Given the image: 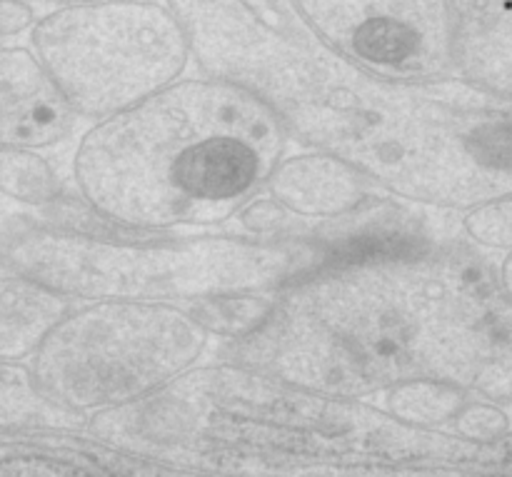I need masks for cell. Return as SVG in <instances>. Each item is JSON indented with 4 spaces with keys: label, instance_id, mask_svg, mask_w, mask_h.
Here are the masks:
<instances>
[{
    "label": "cell",
    "instance_id": "obj_1",
    "mask_svg": "<svg viewBox=\"0 0 512 477\" xmlns=\"http://www.w3.org/2000/svg\"><path fill=\"white\" fill-rule=\"evenodd\" d=\"M483 250L425 235L330 258L225 353L325 393L433 380L512 403V298Z\"/></svg>",
    "mask_w": 512,
    "mask_h": 477
},
{
    "label": "cell",
    "instance_id": "obj_2",
    "mask_svg": "<svg viewBox=\"0 0 512 477\" xmlns=\"http://www.w3.org/2000/svg\"><path fill=\"white\" fill-rule=\"evenodd\" d=\"M293 140L260 95L218 78L175 80L100 120L75 153V185L100 218L170 233L233 220Z\"/></svg>",
    "mask_w": 512,
    "mask_h": 477
},
{
    "label": "cell",
    "instance_id": "obj_3",
    "mask_svg": "<svg viewBox=\"0 0 512 477\" xmlns=\"http://www.w3.org/2000/svg\"><path fill=\"white\" fill-rule=\"evenodd\" d=\"M280 115L300 145L410 203L468 210L512 195V100L463 78L393 83L353 68Z\"/></svg>",
    "mask_w": 512,
    "mask_h": 477
},
{
    "label": "cell",
    "instance_id": "obj_4",
    "mask_svg": "<svg viewBox=\"0 0 512 477\" xmlns=\"http://www.w3.org/2000/svg\"><path fill=\"white\" fill-rule=\"evenodd\" d=\"M28 268L48 288L93 300L183 303L235 293H275L330 260L315 225L305 235H170L110 220L83 233L40 235Z\"/></svg>",
    "mask_w": 512,
    "mask_h": 477
},
{
    "label": "cell",
    "instance_id": "obj_5",
    "mask_svg": "<svg viewBox=\"0 0 512 477\" xmlns=\"http://www.w3.org/2000/svg\"><path fill=\"white\" fill-rule=\"evenodd\" d=\"M30 43L75 113L98 120L153 98L190 63L178 18L158 0L58 5Z\"/></svg>",
    "mask_w": 512,
    "mask_h": 477
},
{
    "label": "cell",
    "instance_id": "obj_6",
    "mask_svg": "<svg viewBox=\"0 0 512 477\" xmlns=\"http://www.w3.org/2000/svg\"><path fill=\"white\" fill-rule=\"evenodd\" d=\"M210 333L188 308L155 300H98L60 320L40 375L73 405H123L193 368Z\"/></svg>",
    "mask_w": 512,
    "mask_h": 477
},
{
    "label": "cell",
    "instance_id": "obj_7",
    "mask_svg": "<svg viewBox=\"0 0 512 477\" xmlns=\"http://www.w3.org/2000/svg\"><path fill=\"white\" fill-rule=\"evenodd\" d=\"M168 8L200 73L260 95L278 113L323 98L353 70L295 0H168Z\"/></svg>",
    "mask_w": 512,
    "mask_h": 477
},
{
    "label": "cell",
    "instance_id": "obj_8",
    "mask_svg": "<svg viewBox=\"0 0 512 477\" xmlns=\"http://www.w3.org/2000/svg\"><path fill=\"white\" fill-rule=\"evenodd\" d=\"M338 58L393 83L458 78L453 0H295Z\"/></svg>",
    "mask_w": 512,
    "mask_h": 477
},
{
    "label": "cell",
    "instance_id": "obj_9",
    "mask_svg": "<svg viewBox=\"0 0 512 477\" xmlns=\"http://www.w3.org/2000/svg\"><path fill=\"white\" fill-rule=\"evenodd\" d=\"M270 198L305 220H340L388 200L373 178L325 150L283 158L268 180Z\"/></svg>",
    "mask_w": 512,
    "mask_h": 477
},
{
    "label": "cell",
    "instance_id": "obj_10",
    "mask_svg": "<svg viewBox=\"0 0 512 477\" xmlns=\"http://www.w3.org/2000/svg\"><path fill=\"white\" fill-rule=\"evenodd\" d=\"M75 110L28 48H0V143L50 148L73 133Z\"/></svg>",
    "mask_w": 512,
    "mask_h": 477
},
{
    "label": "cell",
    "instance_id": "obj_11",
    "mask_svg": "<svg viewBox=\"0 0 512 477\" xmlns=\"http://www.w3.org/2000/svg\"><path fill=\"white\" fill-rule=\"evenodd\" d=\"M195 315L200 325L210 335L220 338H243L253 333L265 315L273 308V293H235V295H215V298L195 300L183 305Z\"/></svg>",
    "mask_w": 512,
    "mask_h": 477
},
{
    "label": "cell",
    "instance_id": "obj_12",
    "mask_svg": "<svg viewBox=\"0 0 512 477\" xmlns=\"http://www.w3.org/2000/svg\"><path fill=\"white\" fill-rule=\"evenodd\" d=\"M460 230L473 245L485 250H512V195L468 208L458 220Z\"/></svg>",
    "mask_w": 512,
    "mask_h": 477
},
{
    "label": "cell",
    "instance_id": "obj_13",
    "mask_svg": "<svg viewBox=\"0 0 512 477\" xmlns=\"http://www.w3.org/2000/svg\"><path fill=\"white\" fill-rule=\"evenodd\" d=\"M35 25V10L30 0H0V38L18 35Z\"/></svg>",
    "mask_w": 512,
    "mask_h": 477
},
{
    "label": "cell",
    "instance_id": "obj_14",
    "mask_svg": "<svg viewBox=\"0 0 512 477\" xmlns=\"http://www.w3.org/2000/svg\"><path fill=\"white\" fill-rule=\"evenodd\" d=\"M498 275H500V285H503L505 293L512 298V250L503 255V260H498Z\"/></svg>",
    "mask_w": 512,
    "mask_h": 477
},
{
    "label": "cell",
    "instance_id": "obj_15",
    "mask_svg": "<svg viewBox=\"0 0 512 477\" xmlns=\"http://www.w3.org/2000/svg\"><path fill=\"white\" fill-rule=\"evenodd\" d=\"M55 5H68V3H88V0H50Z\"/></svg>",
    "mask_w": 512,
    "mask_h": 477
},
{
    "label": "cell",
    "instance_id": "obj_16",
    "mask_svg": "<svg viewBox=\"0 0 512 477\" xmlns=\"http://www.w3.org/2000/svg\"><path fill=\"white\" fill-rule=\"evenodd\" d=\"M30 3H33V0H30Z\"/></svg>",
    "mask_w": 512,
    "mask_h": 477
}]
</instances>
